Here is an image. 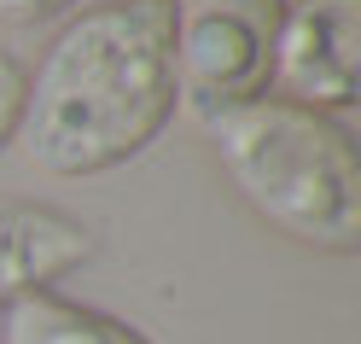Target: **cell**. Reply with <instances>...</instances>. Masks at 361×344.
<instances>
[{
    "label": "cell",
    "instance_id": "cell-1",
    "mask_svg": "<svg viewBox=\"0 0 361 344\" xmlns=\"http://www.w3.org/2000/svg\"><path fill=\"white\" fill-rule=\"evenodd\" d=\"M175 105V0H99L47 47L12 141L47 175H99L140 158Z\"/></svg>",
    "mask_w": 361,
    "mask_h": 344
},
{
    "label": "cell",
    "instance_id": "cell-2",
    "mask_svg": "<svg viewBox=\"0 0 361 344\" xmlns=\"http://www.w3.org/2000/svg\"><path fill=\"white\" fill-rule=\"evenodd\" d=\"M210 134L228 181L262 222L332 257L361 251V152L344 123L268 94L210 123Z\"/></svg>",
    "mask_w": 361,
    "mask_h": 344
},
{
    "label": "cell",
    "instance_id": "cell-3",
    "mask_svg": "<svg viewBox=\"0 0 361 344\" xmlns=\"http://www.w3.org/2000/svg\"><path fill=\"white\" fill-rule=\"evenodd\" d=\"M286 0H175V94L204 123L268 100Z\"/></svg>",
    "mask_w": 361,
    "mask_h": 344
},
{
    "label": "cell",
    "instance_id": "cell-4",
    "mask_svg": "<svg viewBox=\"0 0 361 344\" xmlns=\"http://www.w3.org/2000/svg\"><path fill=\"white\" fill-rule=\"evenodd\" d=\"M274 88L280 100L332 111L355 105L361 88V0H291L274 41Z\"/></svg>",
    "mask_w": 361,
    "mask_h": 344
},
{
    "label": "cell",
    "instance_id": "cell-5",
    "mask_svg": "<svg viewBox=\"0 0 361 344\" xmlns=\"http://www.w3.org/2000/svg\"><path fill=\"white\" fill-rule=\"evenodd\" d=\"M99 251V234L59 204L0 198V309L30 292H53L71 268Z\"/></svg>",
    "mask_w": 361,
    "mask_h": 344
},
{
    "label": "cell",
    "instance_id": "cell-6",
    "mask_svg": "<svg viewBox=\"0 0 361 344\" xmlns=\"http://www.w3.org/2000/svg\"><path fill=\"white\" fill-rule=\"evenodd\" d=\"M0 344H152V338L64 292H30L6 304V338Z\"/></svg>",
    "mask_w": 361,
    "mask_h": 344
},
{
    "label": "cell",
    "instance_id": "cell-7",
    "mask_svg": "<svg viewBox=\"0 0 361 344\" xmlns=\"http://www.w3.org/2000/svg\"><path fill=\"white\" fill-rule=\"evenodd\" d=\"M24 64H18L12 53H0V152H6V141L18 134V117H24Z\"/></svg>",
    "mask_w": 361,
    "mask_h": 344
},
{
    "label": "cell",
    "instance_id": "cell-8",
    "mask_svg": "<svg viewBox=\"0 0 361 344\" xmlns=\"http://www.w3.org/2000/svg\"><path fill=\"white\" fill-rule=\"evenodd\" d=\"M71 0H0V24H47Z\"/></svg>",
    "mask_w": 361,
    "mask_h": 344
}]
</instances>
